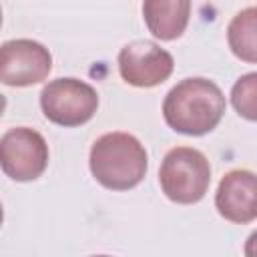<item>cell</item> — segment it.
<instances>
[{
  "label": "cell",
  "mask_w": 257,
  "mask_h": 257,
  "mask_svg": "<svg viewBox=\"0 0 257 257\" xmlns=\"http://www.w3.org/2000/svg\"><path fill=\"white\" fill-rule=\"evenodd\" d=\"M92 177L110 191H128L137 187L149 167V157L143 143L128 133H106L98 137L88 155Z\"/></svg>",
  "instance_id": "7a4b0ae2"
},
{
  "label": "cell",
  "mask_w": 257,
  "mask_h": 257,
  "mask_svg": "<svg viewBox=\"0 0 257 257\" xmlns=\"http://www.w3.org/2000/svg\"><path fill=\"white\" fill-rule=\"evenodd\" d=\"M159 183L169 201L179 205L199 203L211 185L209 161L193 147H175L161 161Z\"/></svg>",
  "instance_id": "3957f363"
},
{
  "label": "cell",
  "mask_w": 257,
  "mask_h": 257,
  "mask_svg": "<svg viewBox=\"0 0 257 257\" xmlns=\"http://www.w3.org/2000/svg\"><path fill=\"white\" fill-rule=\"evenodd\" d=\"M52 70L48 48L30 38L6 40L0 48V80L6 86H32Z\"/></svg>",
  "instance_id": "8992f818"
},
{
  "label": "cell",
  "mask_w": 257,
  "mask_h": 257,
  "mask_svg": "<svg viewBox=\"0 0 257 257\" xmlns=\"http://www.w3.org/2000/svg\"><path fill=\"white\" fill-rule=\"evenodd\" d=\"M215 207L231 223L245 225L257 219V175L247 169L229 171L217 187Z\"/></svg>",
  "instance_id": "ba28073f"
},
{
  "label": "cell",
  "mask_w": 257,
  "mask_h": 257,
  "mask_svg": "<svg viewBox=\"0 0 257 257\" xmlns=\"http://www.w3.org/2000/svg\"><path fill=\"white\" fill-rule=\"evenodd\" d=\"M231 104L239 116L257 122V72H247L235 80Z\"/></svg>",
  "instance_id": "8fae6325"
},
{
  "label": "cell",
  "mask_w": 257,
  "mask_h": 257,
  "mask_svg": "<svg viewBox=\"0 0 257 257\" xmlns=\"http://www.w3.org/2000/svg\"><path fill=\"white\" fill-rule=\"evenodd\" d=\"M225 106V94L213 80L191 76L183 78L167 92L163 100V116L175 133L201 137L221 122Z\"/></svg>",
  "instance_id": "6da1fadb"
},
{
  "label": "cell",
  "mask_w": 257,
  "mask_h": 257,
  "mask_svg": "<svg viewBox=\"0 0 257 257\" xmlns=\"http://www.w3.org/2000/svg\"><path fill=\"white\" fill-rule=\"evenodd\" d=\"M191 16L189 0H147L143 4V18L149 32L159 40L179 38Z\"/></svg>",
  "instance_id": "9c48e42d"
},
{
  "label": "cell",
  "mask_w": 257,
  "mask_h": 257,
  "mask_svg": "<svg viewBox=\"0 0 257 257\" xmlns=\"http://www.w3.org/2000/svg\"><path fill=\"white\" fill-rule=\"evenodd\" d=\"M175 68L169 50L153 40H133L118 52V72L131 86L153 88L165 82Z\"/></svg>",
  "instance_id": "52a82bcc"
},
{
  "label": "cell",
  "mask_w": 257,
  "mask_h": 257,
  "mask_svg": "<svg viewBox=\"0 0 257 257\" xmlns=\"http://www.w3.org/2000/svg\"><path fill=\"white\" fill-rule=\"evenodd\" d=\"M40 108L58 126H80L94 116L98 94L80 78H54L40 90Z\"/></svg>",
  "instance_id": "277c9868"
},
{
  "label": "cell",
  "mask_w": 257,
  "mask_h": 257,
  "mask_svg": "<svg viewBox=\"0 0 257 257\" xmlns=\"http://www.w3.org/2000/svg\"><path fill=\"white\" fill-rule=\"evenodd\" d=\"M231 52L249 64H257V6L239 10L227 26Z\"/></svg>",
  "instance_id": "30bf717a"
},
{
  "label": "cell",
  "mask_w": 257,
  "mask_h": 257,
  "mask_svg": "<svg viewBox=\"0 0 257 257\" xmlns=\"http://www.w3.org/2000/svg\"><path fill=\"white\" fill-rule=\"evenodd\" d=\"M92 257H108V255H92Z\"/></svg>",
  "instance_id": "4fadbf2b"
},
{
  "label": "cell",
  "mask_w": 257,
  "mask_h": 257,
  "mask_svg": "<svg viewBox=\"0 0 257 257\" xmlns=\"http://www.w3.org/2000/svg\"><path fill=\"white\" fill-rule=\"evenodd\" d=\"M0 165L6 177L18 183L38 179L48 165V145L30 126L8 128L0 139Z\"/></svg>",
  "instance_id": "5b68a950"
},
{
  "label": "cell",
  "mask_w": 257,
  "mask_h": 257,
  "mask_svg": "<svg viewBox=\"0 0 257 257\" xmlns=\"http://www.w3.org/2000/svg\"><path fill=\"white\" fill-rule=\"evenodd\" d=\"M245 257H257V231H253L245 241Z\"/></svg>",
  "instance_id": "7c38bea8"
}]
</instances>
